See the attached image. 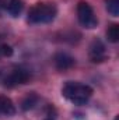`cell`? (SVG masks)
I'll list each match as a JSON object with an SVG mask.
<instances>
[{"label":"cell","instance_id":"ba28073f","mask_svg":"<svg viewBox=\"0 0 119 120\" xmlns=\"http://www.w3.org/2000/svg\"><path fill=\"white\" fill-rule=\"evenodd\" d=\"M17 112L14 102L4 95H0V115L3 116H14Z\"/></svg>","mask_w":119,"mask_h":120},{"label":"cell","instance_id":"5b68a950","mask_svg":"<svg viewBox=\"0 0 119 120\" xmlns=\"http://www.w3.org/2000/svg\"><path fill=\"white\" fill-rule=\"evenodd\" d=\"M88 55H90V60L92 63H101V61L107 60V49H105V45L99 39L92 41V43L90 45Z\"/></svg>","mask_w":119,"mask_h":120},{"label":"cell","instance_id":"3957f363","mask_svg":"<svg viewBox=\"0 0 119 120\" xmlns=\"http://www.w3.org/2000/svg\"><path fill=\"white\" fill-rule=\"evenodd\" d=\"M30 78L31 74L28 70H25L23 67H16V68L10 70L8 73H4L0 82H3V85L6 88H16L18 85L27 84Z\"/></svg>","mask_w":119,"mask_h":120},{"label":"cell","instance_id":"7a4b0ae2","mask_svg":"<svg viewBox=\"0 0 119 120\" xmlns=\"http://www.w3.org/2000/svg\"><path fill=\"white\" fill-rule=\"evenodd\" d=\"M62 95L73 105L81 106L86 105L92 96V88L79 81H67L62 88Z\"/></svg>","mask_w":119,"mask_h":120},{"label":"cell","instance_id":"4fadbf2b","mask_svg":"<svg viewBox=\"0 0 119 120\" xmlns=\"http://www.w3.org/2000/svg\"><path fill=\"white\" fill-rule=\"evenodd\" d=\"M52 110H53V108H48V113H46V117L44 120H56V116H55V113L52 115Z\"/></svg>","mask_w":119,"mask_h":120},{"label":"cell","instance_id":"8992f818","mask_svg":"<svg viewBox=\"0 0 119 120\" xmlns=\"http://www.w3.org/2000/svg\"><path fill=\"white\" fill-rule=\"evenodd\" d=\"M53 64H55L56 70L66 71V70H70L76 64V59L66 52H58L53 56Z\"/></svg>","mask_w":119,"mask_h":120},{"label":"cell","instance_id":"9c48e42d","mask_svg":"<svg viewBox=\"0 0 119 120\" xmlns=\"http://www.w3.org/2000/svg\"><path fill=\"white\" fill-rule=\"evenodd\" d=\"M38 103H39V96H38L35 92H31V94H28V95L23 99V102H21V109L27 112V110L34 109Z\"/></svg>","mask_w":119,"mask_h":120},{"label":"cell","instance_id":"277c9868","mask_svg":"<svg viewBox=\"0 0 119 120\" xmlns=\"http://www.w3.org/2000/svg\"><path fill=\"white\" fill-rule=\"evenodd\" d=\"M77 20L81 27L87 30H94L98 25V18L94 13V8L87 1H79L77 4Z\"/></svg>","mask_w":119,"mask_h":120},{"label":"cell","instance_id":"6da1fadb","mask_svg":"<svg viewBox=\"0 0 119 120\" xmlns=\"http://www.w3.org/2000/svg\"><path fill=\"white\" fill-rule=\"evenodd\" d=\"M58 15V7L52 1H38L28 11L27 21L32 25L38 24H49Z\"/></svg>","mask_w":119,"mask_h":120},{"label":"cell","instance_id":"30bf717a","mask_svg":"<svg viewBox=\"0 0 119 120\" xmlns=\"http://www.w3.org/2000/svg\"><path fill=\"white\" fill-rule=\"evenodd\" d=\"M107 38L109 42L116 43L119 41V25L118 24H111L107 30Z\"/></svg>","mask_w":119,"mask_h":120},{"label":"cell","instance_id":"52a82bcc","mask_svg":"<svg viewBox=\"0 0 119 120\" xmlns=\"http://www.w3.org/2000/svg\"><path fill=\"white\" fill-rule=\"evenodd\" d=\"M0 7L11 17H18L24 10L23 0H0Z\"/></svg>","mask_w":119,"mask_h":120},{"label":"cell","instance_id":"8fae6325","mask_svg":"<svg viewBox=\"0 0 119 120\" xmlns=\"http://www.w3.org/2000/svg\"><path fill=\"white\" fill-rule=\"evenodd\" d=\"M107 10L112 17H118L119 14V0H105Z\"/></svg>","mask_w":119,"mask_h":120},{"label":"cell","instance_id":"7c38bea8","mask_svg":"<svg viewBox=\"0 0 119 120\" xmlns=\"http://www.w3.org/2000/svg\"><path fill=\"white\" fill-rule=\"evenodd\" d=\"M13 53H14L13 48H11L8 43H4L3 41H0V59H3V57H10V56H13Z\"/></svg>","mask_w":119,"mask_h":120}]
</instances>
